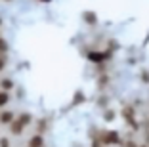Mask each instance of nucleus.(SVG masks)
I'll list each match as a JSON object with an SVG mask.
<instances>
[{"label":"nucleus","instance_id":"423d86ee","mask_svg":"<svg viewBox=\"0 0 149 147\" xmlns=\"http://www.w3.org/2000/svg\"><path fill=\"white\" fill-rule=\"evenodd\" d=\"M115 118H117V111H115L113 107L103 109V121H105V122H113Z\"/></svg>","mask_w":149,"mask_h":147},{"label":"nucleus","instance_id":"20e7f679","mask_svg":"<svg viewBox=\"0 0 149 147\" xmlns=\"http://www.w3.org/2000/svg\"><path fill=\"white\" fill-rule=\"evenodd\" d=\"M15 117H17V115H15L13 111H4V109H2V111H0V124L10 126L13 121H15Z\"/></svg>","mask_w":149,"mask_h":147},{"label":"nucleus","instance_id":"7ed1b4c3","mask_svg":"<svg viewBox=\"0 0 149 147\" xmlns=\"http://www.w3.org/2000/svg\"><path fill=\"white\" fill-rule=\"evenodd\" d=\"M82 21H84V25H88V27H96L97 25V15H96V12H92V10L82 12Z\"/></svg>","mask_w":149,"mask_h":147},{"label":"nucleus","instance_id":"dca6fc26","mask_svg":"<svg viewBox=\"0 0 149 147\" xmlns=\"http://www.w3.org/2000/svg\"><path fill=\"white\" fill-rule=\"evenodd\" d=\"M6 2H10V0H6Z\"/></svg>","mask_w":149,"mask_h":147},{"label":"nucleus","instance_id":"1a4fd4ad","mask_svg":"<svg viewBox=\"0 0 149 147\" xmlns=\"http://www.w3.org/2000/svg\"><path fill=\"white\" fill-rule=\"evenodd\" d=\"M8 103H10V94L4 90H0V109H4Z\"/></svg>","mask_w":149,"mask_h":147},{"label":"nucleus","instance_id":"9b49d317","mask_svg":"<svg viewBox=\"0 0 149 147\" xmlns=\"http://www.w3.org/2000/svg\"><path fill=\"white\" fill-rule=\"evenodd\" d=\"M6 52H8V42L4 40V36H0V54L6 56Z\"/></svg>","mask_w":149,"mask_h":147},{"label":"nucleus","instance_id":"4468645a","mask_svg":"<svg viewBox=\"0 0 149 147\" xmlns=\"http://www.w3.org/2000/svg\"><path fill=\"white\" fill-rule=\"evenodd\" d=\"M40 2H44V4H48V2H52V0H40Z\"/></svg>","mask_w":149,"mask_h":147},{"label":"nucleus","instance_id":"f03ea898","mask_svg":"<svg viewBox=\"0 0 149 147\" xmlns=\"http://www.w3.org/2000/svg\"><path fill=\"white\" fill-rule=\"evenodd\" d=\"M86 59L90 61V63H94V65H105L109 59H113V56L115 54L111 52V50H86Z\"/></svg>","mask_w":149,"mask_h":147},{"label":"nucleus","instance_id":"9d476101","mask_svg":"<svg viewBox=\"0 0 149 147\" xmlns=\"http://www.w3.org/2000/svg\"><path fill=\"white\" fill-rule=\"evenodd\" d=\"M140 80L143 86H149V69H141L140 71Z\"/></svg>","mask_w":149,"mask_h":147},{"label":"nucleus","instance_id":"ddd939ff","mask_svg":"<svg viewBox=\"0 0 149 147\" xmlns=\"http://www.w3.org/2000/svg\"><path fill=\"white\" fill-rule=\"evenodd\" d=\"M0 147H12L10 145V138H0Z\"/></svg>","mask_w":149,"mask_h":147},{"label":"nucleus","instance_id":"39448f33","mask_svg":"<svg viewBox=\"0 0 149 147\" xmlns=\"http://www.w3.org/2000/svg\"><path fill=\"white\" fill-rule=\"evenodd\" d=\"M48 126H50V122H48V118H38L36 121V134H46L48 132Z\"/></svg>","mask_w":149,"mask_h":147},{"label":"nucleus","instance_id":"0eeeda50","mask_svg":"<svg viewBox=\"0 0 149 147\" xmlns=\"http://www.w3.org/2000/svg\"><path fill=\"white\" fill-rule=\"evenodd\" d=\"M12 88H13V80L12 78H0V90L10 92Z\"/></svg>","mask_w":149,"mask_h":147},{"label":"nucleus","instance_id":"2eb2a0df","mask_svg":"<svg viewBox=\"0 0 149 147\" xmlns=\"http://www.w3.org/2000/svg\"><path fill=\"white\" fill-rule=\"evenodd\" d=\"M0 27H2V19H0Z\"/></svg>","mask_w":149,"mask_h":147},{"label":"nucleus","instance_id":"f8f14e48","mask_svg":"<svg viewBox=\"0 0 149 147\" xmlns=\"http://www.w3.org/2000/svg\"><path fill=\"white\" fill-rule=\"evenodd\" d=\"M6 63H8V59H6V56H2V54H0V73H2V71H4Z\"/></svg>","mask_w":149,"mask_h":147},{"label":"nucleus","instance_id":"f257e3e1","mask_svg":"<svg viewBox=\"0 0 149 147\" xmlns=\"http://www.w3.org/2000/svg\"><path fill=\"white\" fill-rule=\"evenodd\" d=\"M33 124V115L31 113H21V115H17L15 117V121L10 124V134L12 136H21L23 132H25L27 126Z\"/></svg>","mask_w":149,"mask_h":147},{"label":"nucleus","instance_id":"6e6552de","mask_svg":"<svg viewBox=\"0 0 149 147\" xmlns=\"http://www.w3.org/2000/svg\"><path fill=\"white\" fill-rule=\"evenodd\" d=\"M84 100H86L84 92L77 90V92H74V95H73V105H80V103H84Z\"/></svg>","mask_w":149,"mask_h":147}]
</instances>
